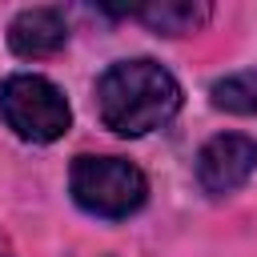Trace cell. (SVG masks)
I'll list each match as a JSON object with an SVG mask.
<instances>
[{
  "label": "cell",
  "mask_w": 257,
  "mask_h": 257,
  "mask_svg": "<svg viewBox=\"0 0 257 257\" xmlns=\"http://www.w3.org/2000/svg\"><path fill=\"white\" fill-rule=\"evenodd\" d=\"M0 116L28 145H52L68 133L72 108L60 84L40 72H12L0 84Z\"/></svg>",
  "instance_id": "obj_3"
},
{
  "label": "cell",
  "mask_w": 257,
  "mask_h": 257,
  "mask_svg": "<svg viewBox=\"0 0 257 257\" xmlns=\"http://www.w3.org/2000/svg\"><path fill=\"white\" fill-rule=\"evenodd\" d=\"M177 108H181L177 76L149 56L116 60L96 76V112L104 128H112L116 137H145L169 124Z\"/></svg>",
  "instance_id": "obj_1"
},
{
  "label": "cell",
  "mask_w": 257,
  "mask_h": 257,
  "mask_svg": "<svg viewBox=\"0 0 257 257\" xmlns=\"http://www.w3.org/2000/svg\"><path fill=\"white\" fill-rule=\"evenodd\" d=\"M213 108L233 112V116H257V68H241L229 76H217L209 88Z\"/></svg>",
  "instance_id": "obj_7"
},
{
  "label": "cell",
  "mask_w": 257,
  "mask_h": 257,
  "mask_svg": "<svg viewBox=\"0 0 257 257\" xmlns=\"http://www.w3.org/2000/svg\"><path fill=\"white\" fill-rule=\"evenodd\" d=\"M133 16L141 24H149L153 32H161V36H185V32H197L213 16V8L197 4V0H157V4L133 8Z\"/></svg>",
  "instance_id": "obj_6"
},
{
  "label": "cell",
  "mask_w": 257,
  "mask_h": 257,
  "mask_svg": "<svg viewBox=\"0 0 257 257\" xmlns=\"http://www.w3.org/2000/svg\"><path fill=\"white\" fill-rule=\"evenodd\" d=\"M257 173V141L245 133H221L197 153V185L209 197H229Z\"/></svg>",
  "instance_id": "obj_4"
},
{
  "label": "cell",
  "mask_w": 257,
  "mask_h": 257,
  "mask_svg": "<svg viewBox=\"0 0 257 257\" xmlns=\"http://www.w3.org/2000/svg\"><path fill=\"white\" fill-rule=\"evenodd\" d=\"M68 44V20L60 8L40 4V8H24L16 12V20L8 24V48L24 60H44L52 52H60Z\"/></svg>",
  "instance_id": "obj_5"
},
{
  "label": "cell",
  "mask_w": 257,
  "mask_h": 257,
  "mask_svg": "<svg viewBox=\"0 0 257 257\" xmlns=\"http://www.w3.org/2000/svg\"><path fill=\"white\" fill-rule=\"evenodd\" d=\"M68 193L72 201L100 221H124L133 217L145 201H149V177L124 161V157H108V153H84L72 161L68 173Z\"/></svg>",
  "instance_id": "obj_2"
}]
</instances>
